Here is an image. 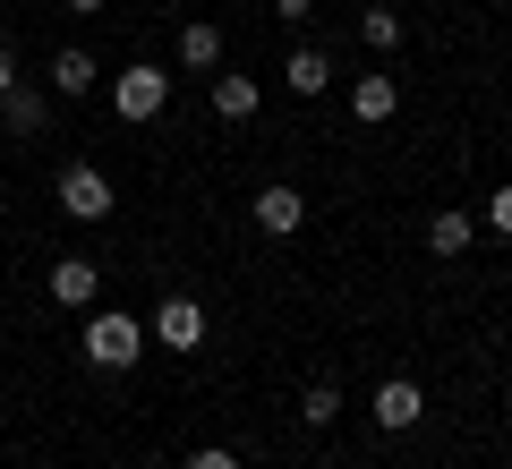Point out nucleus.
I'll list each match as a JSON object with an SVG mask.
<instances>
[{
  "instance_id": "f257e3e1",
  "label": "nucleus",
  "mask_w": 512,
  "mask_h": 469,
  "mask_svg": "<svg viewBox=\"0 0 512 469\" xmlns=\"http://www.w3.org/2000/svg\"><path fill=\"white\" fill-rule=\"evenodd\" d=\"M137 359H146V325H137V316H120V307L86 316V367H103V376H128Z\"/></svg>"
},
{
  "instance_id": "f03ea898",
  "label": "nucleus",
  "mask_w": 512,
  "mask_h": 469,
  "mask_svg": "<svg viewBox=\"0 0 512 469\" xmlns=\"http://www.w3.org/2000/svg\"><path fill=\"white\" fill-rule=\"evenodd\" d=\"M163 103H171V69H154V60H137V69H120V77H111V111H120L128 128L163 120Z\"/></svg>"
},
{
  "instance_id": "7ed1b4c3",
  "label": "nucleus",
  "mask_w": 512,
  "mask_h": 469,
  "mask_svg": "<svg viewBox=\"0 0 512 469\" xmlns=\"http://www.w3.org/2000/svg\"><path fill=\"white\" fill-rule=\"evenodd\" d=\"M60 214H69V222H111V214H120V205H111V180L94 163H69V171H60Z\"/></svg>"
},
{
  "instance_id": "20e7f679",
  "label": "nucleus",
  "mask_w": 512,
  "mask_h": 469,
  "mask_svg": "<svg viewBox=\"0 0 512 469\" xmlns=\"http://www.w3.org/2000/svg\"><path fill=\"white\" fill-rule=\"evenodd\" d=\"M367 418H376L384 435H410V427L427 418V393H419L410 376H384V384H376V401H367Z\"/></svg>"
},
{
  "instance_id": "39448f33",
  "label": "nucleus",
  "mask_w": 512,
  "mask_h": 469,
  "mask_svg": "<svg viewBox=\"0 0 512 469\" xmlns=\"http://www.w3.org/2000/svg\"><path fill=\"white\" fill-rule=\"evenodd\" d=\"M248 214H256V231H265V239H291L299 222H308V197H299L291 180H274V188H256Z\"/></svg>"
},
{
  "instance_id": "423d86ee",
  "label": "nucleus",
  "mask_w": 512,
  "mask_h": 469,
  "mask_svg": "<svg viewBox=\"0 0 512 469\" xmlns=\"http://www.w3.org/2000/svg\"><path fill=\"white\" fill-rule=\"evenodd\" d=\"M154 342L180 350V359H188V350H205V307L197 299H163V307H154Z\"/></svg>"
},
{
  "instance_id": "0eeeda50",
  "label": "nucleus",
  "mask_w": 512,
  "mask_h": 469,
  "mask_svg": "<svg viewBox=\"0 0 512 469\" xmlns=\"http://www.w3.org/2000/svg\"><path fill=\"white\" fill-rule=\"evenodd\" d=\"M43 120H52V86H9L0 94V128H9V137H43Z\"/></svg>"
},
{
  "instance_id": "6e6552de",
  "label": "nucleus",
  "mask_w": 512,
  "mask_h": 469,
  "mask_svg": "<svg viewBox=\"0 0 512 469\" xmlns=\"http://www.w3.org/2000/svg\"><path fill=\"white\" fill-rule=\"evenodd\" d=\"M350 111H359L367 128H384V120H393V111H402V86H393V77H384V69H367L359 86H350Z\"/></svg>"
},
{
  "instance_id": "1a4fd4ad",
  "label": "nucleus",
  "mask_w": 512,
  "mask_h": 469,
  "mask_svg": "<svg viewBox=\"0 0 512 469\" xmlns=\"http://www.w3.org/2000/svg\"><path fill=\"white\" fill-rule=\"evenodd\" d=\"M43 290H52L60 307H94V290H103V273H94L86 256H60V265H52V282H43Z\"/></svg>"
},
{
  "instance_id": "9d476101",
  "label": "nucleus",
  "mask_w": 512,
  "mask_h": 469,
  "mask_svg": "<svg viewBox=\"0 0 512 469\" xmlns=\"http://www.w3.org/2000/svg\"><path fill=\"white\" fill-rule=\"evenodd\" d=\"M478 239V222L461 214V205H444V214H427V256H444V265H453L461 248H470Z\"/></svg>"
},
{
  "instance_id": "9b49d317",
  "label": "nucleus",
  "mask_w": 512,
  "mask_h": 469,
  "mask_svg": "<svg viewBox=\"0 0 512 469\" xmlns=\"http://www.w3.org/2000/svg\"><path fill=\"white\" fill-rule=\"evenodd\" d=\"M256 103H265V94H256L248 69H214V111L222 120H256Z\"/></svg>"
},
{
  "instance_id": "f8f14e48",
  "label": "nucleus",
  "mask_w": 512,
  "mask_h": 469,
  "mask_svg": "<svg viewBox=\"0 0 512 469\" xmlns=\"http://www.w3.org/2000/svg\"><path fill=\"white\" fill-rule=\"evenodd\" d=\"M94 77H103V69H94V52H86V43L52 52V94H69V103H77V94H94Z\"/></svg>"
},
{
  "instance_id": "ddd939ff",
  "label": "nucleus",
  "mask_w": 512,
  "mask_h": 469,
  "mask_svg": "<svg viewBox=\"0 0 512 469\" xmlns=\"http://www.w3.org/2000/svg\"><path fill=\"white\" fill-rule=\"evenodd\" d=\"M180 69H222V26H180Z\"/></svg>"
},
{
  "instance_id": "4468645a",
  "label": "nucleus",
  "mask_w": 512,
  "mask_h": 469,
  "mask_svg": "<svg viewBox=\"0 0 512 469\" xmlns=\"http://www.w3.org/2000/svg\"><path fill=\"white\" fill-rule=\"evenodd\" d=\"M325 86H333V60L316 52V43H299L291 52V94H325Z\"/></svg>"
},
{
  "instance_id": "2eb2a0df",
  "label": "nucleus",
  "mask_w": 512,
  "mask_h": 469,
  "mask_svg": "<svg viewBox=\"0 0 512 469\" xmlns=\"http://www.w3.org/2000/svg\"><path fill=\"white\" fill-rule=\"evenodd\" d=\"M359 43H367V52H402V18H393L384 0H376V9H359Z\"/></svg>"
},
{
  "instance_id": "dca6fc26",
  "label": "nucleus",
  "mask_w": 512,
  "mask_h": 469,
  "mask_svg": "<svg viewBox=\"0 0 512 469\" xmlns=\"http://www.w3.org/2000/svg\"><path fill=\"white\" fill-rule=\"evenodd\" d=\"M299 418H308V427H333V418H342V384H308V393H299Z\"/></svg>"
},
{
  "instance_id": "f3484780",
  "label": "nucleus",
  "mask_w": 512,
  "mask_h": 469,
  "mask_svg": "<svg viewBox=\"0 0 512 469\" xmlns=\"http://www.w3.org/2000/svg\"><path fill=\"white\" fill-rule=\"evenodd\" d=\"M487 222H495V239H512V180L487 197Z\"/></svg>"
},
{
  "instance_id": "a211bd4d",
  "label": "nucleus",
  "mask_w": 512,
  "mask_h": 469,
  "mask_svg": "<svg viewBox=\"0 0 512 469\" xmlns=\"http://www.w3.org/2000/svg\"><path fill=\"white\" fill-rule=\"evenodd\" d=\"M188 469H239V452H222V444H197V452H188Z\"/></svg>"
},
{
  "instance_id": "6ab92c4d",
  "label": "nucleus",
  "mask_w": 512,
  "mask_h": 469,
  "mask_svg": "<svg viewBox=\"0 0 512 469\" xmlns=\"http://www.w3.org/2000/svg\"><path fill=\"white\" fill-rule=\"evenodd\" d=\"M274 18H282V26H308V18H316V0H274Z\"/></svg>"
},
{
  "instance_id": "aec40b11",
  "label": "nucleus",
  "mask_w": 512,
  "mask_h": 469,
  "mask_svg": "<svg viewBox=\"0 0 512 469\" xmlns=\"http://www.w3.org/2000/svg\"><path fill=\"white\" fill-rule=\"evenodd\" d=\"M9 86H18V60H9V52H0V94H9Z\"/></svg>"
},
{
  "instance_id": "412c9836",
  "label": "nucleus",
  "mask_w": 512,
  "mask_h": 469,
  "mask_svg": "<svg viewBox=\"0 0 512 469\" xmlns=\"http://www.w3.org/2000/svg\"><path fill=\"white\" fill-rule=\"evenodd\" d=\"M60 9H77V18H94V9H103V0H60Z\"/></svg>"
}]
</instances>
